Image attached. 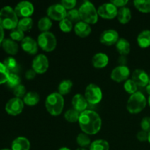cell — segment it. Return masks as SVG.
Instances as JSON below:
<instances>
[{
    "mask_svg": "<svg viewBox=\"0 0 150 150\" xmlns=\"http://www.w3.org/2000/svg\"><path fill=\"white\" fill-rule=\"evenodd\" d=\"M10 73L3 63L0 62V84L7 83Z\"/></svg>",
    "mask_w": 150,
    "mask_h": 150,
    "instance_id": "obj_36",
    "label": "cell"
},
{
    "mask_svg": "<svg viewBox=\"0 0 150 150\" xmlns=\"http://www.w3.org/2000/svg\"><path fill=\"white\" fill-rule=\"evenodd\" d=\"M21 84V79L16 73H10L7 81V85L10 89H14L16 86Z\"/></svg>",
    "mask_w": 150,
    "mask_h": 150,
    "instance_id": "obj_34",
    "label": "cell"
},
{
    "mask_svg": "<svg viewBox=\"0 0 150 150\" xmlns=\"http://www.w3.org/2000/svg\"><path fill=\"white\" fill-rule=\"evenodd\" d=\"M10 35L11 39L14 41H22L24 38V32L17 27L11 31Z\"/></svg>",
    "mask_w": 150,
    "mask_h": 150,
    "instance_id": "obj_38",
    "label": "cell"
},
{
    "mask_svg": "<svg viewBox=\"0 0 150 150\" xmlns=\"http://www.w3.org/2000/svg\"><path fill=\"white\" fill-rule=\"evenodd\" d=\"M137 42L142 48L150 46V30H144L141 32L137 38Z\"/></svg>",
    "mask_w": 150,
    "mask_h": 150,
    "instance_id": "obj_24",
    "label": "cell"
},
{
    "mask_svg": "<svg viewBox=\"0 0 150 150\" xmlns=\"http://www.w3.org/2000/svg\"><path fill=\"white\" fill-rule=\"evenodd\" d=\"M36 72L33 70V69H30V70H28L25 73V77L28 80H32V79H35V76H36Z\"/></svg>",
    "mask_w": 150,
    "mask_h": 150,
    "instance_id": "obj_45",
    "label": "cell"
},
{
    "mask_svg": "<svg viewBox=\"0 0 150 150\" xmlns=\"http://www.w3.org/2000/svg\"><path fill=\"white\" fill-rule=\"evenodd\" d=\"M130 76V69L127 66L120 65L112 70L111 73V78L113 81L116 82L123 81H127Z\"/></svg>",
    "mask_w": 150,
    "mask_h": 150,
    "instance_id": "obj_13",
    "label": "cell"
},
{
    "mask_svg": "<svg viewBox=\"0 0 150 150\" xmlns=\"http://www.w3.org/2000/svg\"><path fill=\"white\" fill-rule=\"evenodd\" d=\"M59 28L62 32H70L73 29V23L67 18H64L59 22Z\"/></svg>",
    "mask_w": 150,
    "mask_h": 150,
    "instance_id": "obj_39",
    "label": "cell"
},
{
    "mask_svg": "<svg viewBox=\"0 0 150 150\" xmlns=\"http://www.w3.org/2000/svg\"><path fill=\"white\" fill-rule=\"evenodd\" d=\"M3 64H4L7 70L10 71V73H16L19 70V66L17 61L13 57H7L3 62Z\"/></svg>",
    "mask_w": 150,
    "mask_h": 150,
    "instance_id": "obj_26",
    "label": "cell"
},
{
    "mask_svg": "<svg viewBox=\"0 0 150 150\" xmlns=\"http://www.w3.org/2000/svg\"><path fill=\"white\" fill-rule=\"evenodd\" d=\"M38 42L32 39L30 37H26L21 41V48H23L25 52L29 54H36L38 51Z\"/></svg>",
    "mask_w": 150,
    "mask_h": 150,
    "instance_id": "obj_16",
    "label": "cell"
},
{
    "mask_svg": "<svg viewBox=\"0 0 150 150\" xmlns=\"http://www.w3.org/2000/svg\"><path fill=\"white\" fill-rule=\"evenodd\" d=\"M101 43L105 45H112L119 40V34L114 29H107L102 32L100 37Z\"/></svg>",
    "mask_w": 150,
    "mask_h": 150,
    "instance_id": "obj_14",
    "label": "cell"
},
{
    "mask_svg": "<svg viewBox=\"0 0 150 150\" xmlns=\"http://www.w3.org/2000/svg\"><path fill=\"white\" fill-rule=\"evenodd\" d=\"M57 38L51 32H42L38 36V44L43 51L51 52L57 46Z\"/></svg>",
    "mask_w": 150,
    "mask_h": 150,
    "instance_id": "obj_6",
    "label": "cell"
},
{
    "mask_svg": "<svg viewBox=\"0 0 150 150\" xmlns=\"http://www.w3.org/2000/svg\"><path fill=\"white\" fill-rule=\"evenodd\" d=\"M124 88L127 93L133 95V94L136 93V92H137L138 86L132 79H127V80L125 82Z\"/></svg>",
    "mask_w": 150,
    "mask_h": 150,
    "instance_id": "obj_37",
    "label": "cell"
},
{
    "mask_svg": "<svg viewBox=\"0 0 150 150\" xmlns=\"http://www.w3.org/2000/svg\"><path fill=\"white\" fill-rule=\"evenodd\" d=\"M23 105H24V103L20 98H12L6 104L5 110L7 114L10 115H18L23 111Z\"/></svg>",
    "mask_w": 150,
    "mask_h": 150,
    "instance_id": "obj_9",
    "label": "cell"
},
{
    "mask_svg": "<svg viewBox=\"0 0 150 150\" xmlns=\"http://www.w3.org/2000/svg\"><path fill=\"white\" fill-rule=\"evenodd\" d=\"M148 136H149V133L142 130L137 133V139L140 142H146V141H148Z\"/></svg>",
    "mask_w": 150,
    "mask_h": 150,
    "instance_id": "obj_43",
    "label": "cell"
},
{
    "mask_svg": "<svg viewBox=\"0 0 150 150\" xmlns=\"http://www.w3.org/2000/svg\"><path fill=\"white\" fill-rule=\"evenodd\" d=\"M119 63H120V65L125 66V64L127 63V58H126L125 56H120V58L118 60Z\"/></svg>",
    "mask_w": 150,
    "mask_h": 150,
    "instance_id": "obj_46",
    "label": "cell"
},
{
    "mask_svg": "<svg viewBox=\"0 0 150 150\" xmlns=\"http://www.w3.org/2000/svg\"><path fill=\"white\" fill-rule=\"evenodd\" d=\"M141 127L142 130L149 133L150 132V117H146L142 120Z\"/></svg>",
    "mask_w": 150,
    "mask_h": 150,
    "instance_id": "obj_41",
    "label": "cell"
},
{
    "mask_svg": "<svg viewBox=\"0 0 150 150\" xmlns=\"http://www.w3.org/2000/svg\"><path fill=\"white\" fill-rule=\"evenodd\" d=\"M49 62L48 58L44 54H39L32 61V69L36 73L42 74L48 70Z\"/></svg>",
    "mask_w": 150,
    "mask_h": 150,
    "instance_id": "obj_10",
    "label": "cell"
},
{
    "mask_svg": "<svg viewBox=\"0 0 150 150\" xmlns=\"http://www.w3.org/2000/svg\"><path fill=\"white\" fill-rule=\"evenodd\" d=\"M85 98L89 103L96 105L99 103L103 98V93L100 88L96 84L90 83L85 89Z\"/></svg>",
    "mask_w": 150,
    "mask_h": 150,
    "instance_id": "obj_7",
    "label": "cell"
},
{
    "mask_svg": "<svg viewBox=\"0 0 150 150\" xmlns=\"http://www.w3.org/2000/svg\"><path fill=\"white\" fill-rule=\"evenodd\" d=\"M72 105H73V109L79 111L80 114L86 111L88 105V102L86 100L84 96L81 94H77L74 95L72 100Z\"/></svg>",
    "mask_w": 150,
    "mask_h": 150,
    "instance_id": "obj_17",
    "label": "cell"
},
{
    "mask_svg": "<svg viewBox=\"0 0 150 150\" xmlns=\"http://www.w3.org/2000/svg\"><path fill=\"white\" fill-rule=\"evenodd\" d=\"M66 18L68 19L70 21H71L72 23H79L80 22L81 17L80 15H79V10H76V9H73V10H69L67 13V16H66Z\"/></svg>",
    "mask_w": 150,
    "mask_h": 150,
    "instance_id": "obj_35",
    "label": "cell"
},
{
    "mask_svg": "<svg viewBox=\"0 0 150 150\" xmlns=\"http://www.w3.org/2000/svg\"><path fill=\"white\" fill-rule=\"evenodd\" d=\"M14 10L18 17L29 18L34 13V6L29 1H23L16 6Z\"/></svg>",
    "mask_w": 150,
    "mask_h": 150,
    "instance_id": "obj_12",
    "label": "cell"
},
{
    "mask_svg": "<svg viewBox=\"0 0 150 150\" xmlns=\"http://www.w3.org/2000/svg\"><path fill=\"white\" fill-rule=\"evenodd\" d=\"M133 4L136 8L142 13H150V0H136Z\"/></svg>",
    "mask_w": 150,
    "mask_h": 150,
    "instance_id": "obj_27",
    "label": "cell"
},
{
    "mask_svg": "<svg viewBox=\"0 0 150 150\" xmlns=\"http://www.w3.org/2000/svg\"><path fill=\"white\" fill-rule=\"evenodd\" d=\"M117 8L111 2L103 4L98 10V16L105 19L114 18L117 16Z\"/></svg>",
    "mask_w": 150,
    "mask_h": 150,
    "instance_id": "obj_11",
    "label": "cell"
},
{
    "mask_svg": "<svg viewBox=\"0 0 150 150\" xmlns=\"http://www.w3.org/2000/svg\"><path fill=\"white\" fill-rule=\"evenodd\" d=\"M75 33L80 38H86L91 33L90 26L83 21H80L76 24L74 27Z\"/></svg>",
    "mask_w": 150,
    "mask_h": 150,
    "instance_id": "obj_18",
    "label": "cell"
},
{
    "mask_svg": "<svg viewBox=\"0 0 150 150\" xmlns=\"http://www.w3.org/2000/svg\"><path fill=\"white\" fill-rule=\"evenodd\" d=\"M61 4L66 10H73L76 5V0H63L62 1Z\"/></svg>",
    "mask_w": 150,
    "mask_h": 150,
    "instance_id": "obj_42",
    "label": "cell"
},
{
    "mask_svg": "<svg viewBox=\"0 0 150 150\" xmlns=\"http://www.w3.org/2000/svg\"><path fill=\"white\" fill-rule=\"evenodd\" d=\"M18 16L10 6H6L0 10V26L3 29H14L18 23Z\"/></svg>",
    "mask_w": 150,
    "mask_h": 150,
    "instance_id": "obj_2",
    "label": "cell"
},
{
    "mask_svg": "<svg viewBox=\"0 0 150 150\" xmlns=\"http://www.w3.org/2000/svg\"><path fill=\"white\" fill-rule=\"evenodd\" d=\"M59 150H70V149L67 147H62V148H60Z\"/></svg>",
    "mask_w": 150,
    "mask_h": 150,
    "instance_id": "obj_48",
    "label": "cell"
},
{
    "mask_svg": "<svg viewBox=\"0 0 150 150\" xmlns=\"http://www.w3.org/2000/svg\"><path fill=\"white\" fill-rule=\"evenodd\" d=\"M76 142H77L78 144L82 148L86 147L91 144L90 139L88 136V135L84 133L78 135L77 138H76Z\"/></svg>",
    "mask_w": 150,
    "mask_h": 150,
    "instance_id": "obj_33",
    "label": "cell"
},
{
    "mask_svg": "<svg viewBox=\"0 0 150 150\" xmlns=\"http://www.w3.org/2000/svg\"><path fill=\"white\" fill-rule=\"evenodd\" d=\"M1 150H12V149H1Z\"/></svg>",
    "mask_w": 150,
    "mask_h": 150,
    "instance_id": "obj_52",
    "label": "cell"
},
{
    "mask_svg": "<svg viewBox=\"0 0 150 150\" xmlns=\"http://www.w3.org/2000/svg\"><path fill=\"white\" fill-rule=\"evenodd\" d=\"M79 123L83 133L87 135H95L100 130L102 120L95 111L86 110L80 114Z\"/></svg>",
    "mask_w": 150,
    "mask_h": 150,
    "instance_id": "obj_1",
    "label": "cell"
},
{
    "mask_svg": "<svg viewBox=\"0 0 150 150\" xmlns=\"http://www.w3.org/2000/svg\"><path fill=\"white\" fill-rule=\"evenodd\" d=\"M117 16L120 23L122 24H125V23H128L131 19V11L128 7H122L118 10Z\"/></svg>",
    "mask_w": 150,
    "mask_h": 150,
    "instance_id": "obj_23",
    "label": "cell"
},
{
    "mask_svg": "<svg viewBox=\"0 0 150 150\" xmlns=\"http://www.w3.org/2000/svg\"><path fill=\"white\" fill-rule=\"evenodd\" d=\"M40 100V96L37 92H29L23 97V103L29 106H34L37 105Z\"/></svg>",
    "mask_w": 150,
    "mask_h": 150,
    "instance_id": "obj_25",
    "label": "cell"
},
{
    "mask_svg": "<svg viewBox=\"0 0 150 150\" xmlns=\"http://www.w3.org/2000/svg\"><path fill=\"white\" fill-rule=\"evenodd\" d=\"M32 26H33V21L31 18H23L18 21L17 28L24 32L30 30Z\"/></svg>",
    "mask_w": 150,
    "mask_h": 150,
    "instance_id": "obj_30",
    "label": "cell"
},
{
    "mask_svg": "<svg viewBox=\"0 0 150 150\" xmlns=\"http://www.w3.org/2000/svg\"><path fill=\"white\" fill-rule=\"evenodd\" d=\"M148 142L150 143V132L149 133V136H148Z\"/></svg>",
    "mask_w": 150,
    "mask_h": 150,
    "instance_id": "obj_50",
    "label": "cell"
},
{
    "mask_svg": "<svg viewBox=\"0 0 150 150\" xmlns=\"http://www.w3.org/2000/svg\"><path fill=\"white\" fill-rule=\"evenodd\" d=\"M92 64L96 68H103L108 63V57L103 53H98L92 57Z\"/></svg>",
    "mask_w": 150,
    "mask_h": 150,
    "instance_id": "obj_19",
    "label": "cell"
},
{
    "mask_svg": "<svg viewBox=\"0 0 150 150\" xmlns=\"http://www.w3.org/2000/svg\"><path fill=\"white\" fill-rule=\"evenodd\" d=\"M132 80L136 83L138 86H146L149 83V77L147 73L143 70L137 69L132 74Z\"/></svg>",
    "mask_w": 150,
    "mask_h": 150,
    "instance_id": "obj_15",
    "label": "cell"
},
{
    "mask_svg": "<svg viewBox=\"0 0 150 150\" xmlns=\"http://www.w3.org/2000/svg\"><path fill=\"white\" fill-rule=\"evenodd\" d=\"M89 150H109V144L106 141L99 139L91 144Z\"/></svg>",
    "mask_w": 150,
    "mask_h": 150,
    "instance_id": "obj_29",
    "label": "cell"
},
{
    "mask_svg": "<svg viewBox=\"0 0 150 150\" xmlns=\"http://www.w3.org/2000/svg\"><path fill=\"white\" fill-rule=\"evenodd\" d=\"M2 48L4 51L9 54L11 55H16L18 51V45L16 41L13 40L12 39H5L3 40Z\"/></svg>",
    "mask_w": 150,
    "mask_h": 150,
    "instance_id": "obj_21",
    "label": "cell"
},
{
    "mask_svg": "<svg viewBox=\"0 0 150 150\" xmlns=\"http://www.w3.org/2000/svg\"><path fill=\"white\" fill-rule=\"evenodd\" d=\"M116 48L121 56H126L130 53V42L125 38L119 39L116 43Z\"/></svg>",
    "mask_w": 150,
    "mask_h": 150,
    "instance_id": "obj_22",
    "label": "cell"
},
{
    "mask_svg": "<svg viewBox=\"0 0 150 150\" xmlns=\"http://www.w3.org/2000/svg\"><path fill=\"white\" fill-rule=\"evenodd\" d=\"M81 21L88 24H95L98 22V10L95 9L92 3L89 1H84L79 9Z\"/></svg>",
    "mask_w": 150,
    "mask_h": 150,
    "instance_id": "obj_4",
    "label": "cell"
},
{
    "mask_svg": "<svg viewBox=\"0 0 150 150\" xmlns=\"http://www.w3.org/2000/svg\"><path fill=\"white\" fill-rule=\"evenodd\" d=\"M13 93L14 95L16 96V98H20L22 97H24L26 95V88L23 85H18V86H16L14 89H13Z\"/></svg>",
    "mask_w": 150,
    "mask_h": 150,
    "instance_id": "obj_40",
    "label": "cell"
},
{
    "mask_svg": "<svg viewBox=\"0 0 150 150\" xmlns=\"http://www.w3.org/2000/svg\"><path fill=\"white\" fill-rule=\"evenodd\" d=\"M38 29L42 32H48L52 26V21L48 17H43L38 21Z\"/></svg>",
    "mask_w": 150,
    "mask_h": 150,
    "instance_id": "obj_32",
    "label": "cell"
},
{
    "mask_svg": "<svg viewBox=\"0 0 150 150\" xmlns=\"http://www.w3.org/2000/svg\"><path fill=\"white\" fill-rule=\"evenodd\" d=\"M148 85H149L150 86V78H149V83H148Z\"/></svg>",
    "mask_w": 150,
    "mask_h": 150,
    "instance_id": "obj_53",
    "label": "cell"
},
{
    "mask_svg": "<svg viewBox=\"0 0 150 150\" xmlns=\"http://www.w3.org/2000/svg\"><path fill=\"white\" fill-rule=\"evenodd\" d=\"M12 150H29L30 142L25 137H18L12 143Z\"/></svg>",
    "mask_w": 150,
    "mask_h": 150,
    "instance_id": "obj_20",
    "label": "cell"
},
{
    "mask_svg": "<svg viewBox=\"0 0 150 150\" xmlns=\"http://www.w3.org/2000/svg\"><path fill=\"white\" fill-rule=\"evenodd\" d=\"M66 9L61 4H55L51 5L47 10V15L50 19L61 21L66 18L67 16Z\"/></svg>",
    "mask_w": 150,
    "mask_h": 150,
    "instance_id": "obj_8",
    "label": "cell"
},
{
    "mask_svg": "<svg viewBox=\"0 0 150 150\" xmlns=\"http://www.w3.org/2000/svg\"><path fill=\"white\" fill-rule=\"evenodd\" d=\"M111 4H114L116 7H124V6H125L126 4L128 3L127 0H114V1H111Z\"/></svg>",
    "mask_w": 150,
    "mask_h": 150,
    "instance_id": "obj_44",
    "label": "cell"
},
{
    "mask_svg": "<svg viewBox=\"0 0 150 150\" xmlns=\"http://www.w3.org/2000/svg\"><path fill=\"white\" fill-rule=\"evenodd\" d=\"M80 113L77 111L76 110L73 109H69L64 113V119L67 120V122L71 123L76 122H79V117H80Z\"/></svg>",
    "mask_w": 150,
    "mask_h": 150,
    "instance_id": "obj_31",
    "label": "cell"
},
{
    "mask_svg": "<svg viewBox=\"0 0 150 150\" xmlns=\"http://www.w3.org/2000/svg\"><path fill=\"white\" fill-rule=\"evenodd\" d=\"M64 105V98L59 92L50 94L45 100V108L48 112L52 116H58L61 114Z\"/></svg>",
    "mask_w": 150,
    "mask_h": 150,
    "instance_id": "obj_3",
    "label": "cell"
},
{
    "mask_svg": "<svg viewBox=\"0 0 150 150\" xmlns=\"http://www.w3.org/2000/svg\"><path fill=\"white\" fill-rule=\"evenodd\" d=\"M73 87V82L70 80H64L59 84L58 91L61 95H67L71 91Z\"/></svg>",
    "mask_w": 150,
    "mask_h": 150,
    "instance_id": "obj_28",
    "label": "cell"
},
{
    "mask_svg": "<svg viewBox=\"0 0 150 150\" xmlns=\"http://www.w3.org/2000/svg\"><path fill=\"white\" fill-rule=\"evenodd\" d=\"M148 101H149V106H150V95H149V100H148Z\"/></svg>",
    "mask_w": 150,
    "mask_h": 150,
    "instance_id": "obj_51",
    "label": "cell"
},
{
    "mask_svg": "<svg viewBox=\"0 0 150 150\" xmlns=\"http://www.w3.org/2000/svg\"><path fill=\"white\" fill-rule=\"evenodd\" d=\"M146 105V99L142 92H136L130 95L127 100V110L130 114H139Z\"/></svg>",
    "mask_w": 150,
    "mask_h": 150,
    "instance_id": "obj_5",
    "label": "cell"
},
{
    "mask_svg": "<svg viewBox=\"0 0 150 150\" xmlns=\"http://www.w3.org/2000/svg\"><path fill=\"white\" fill-rule=\"evenodd\" d=\"M76 150H86V149H84V148H82V147H80V148H78Z\"/></svg>",
    "mask_w": 150,
    "mask_h": 150,
    "instance_id": "obj_49",
    "label": "cell"
},
{
    "mask_svg": "<svg viewBox=\"0 0 150 150\" xmlns=\"http://www.w3.org/2000/svg\"><path fill=\"white\" fill-rule=\"evenodd\" d=\"M4 29L0 26V44L2 43L3 40H4Z\"/></svg>",
    "mask_w": 150,
    "mask_h": 150,
    "instance_id": "obj_47",
    "label": "cell"
}]
</instances>
